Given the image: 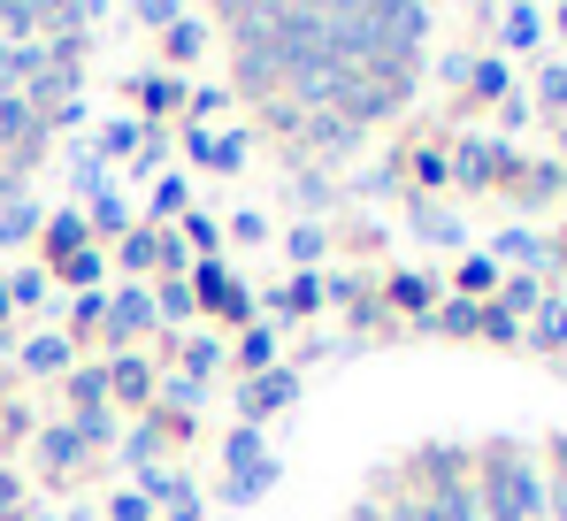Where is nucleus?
I'll list each match as a JSON object with an SVG mask.
<instances>
[{"instance_id": "f257e3e1", "label": "nucleus", "mask_w": 567, "mask_h": 521, "mask_svg": "<svg viewBox=\"0 0 567 521\" xmlns=\"http://www.w3.org/2000/svg\"><path fill=\"white\" fill-rule=\"evenodd\" d=\"M406 491H414L422 521H491L483 499H475V452L468 445H422L406 460Z\"/></svg>"}, {"instance_id": "f03ea898", "label": "nucleus", "mask_w": 567, "mask_h": 521, "mask_svg": "<svg viewBox=\"0 0 567 521\" xmlns=\"http://www.w3.org/2000/svg\"><path fill=\"white\" fill-rule=\"evenodd\" d=\"M162 330L154 315V284H115L107 292V315H100V338H93V360H115V353H138L146 338Z\"/></svg>"}, {"instance_id": "7ed1b4c3", "label": "nucleus", "mask_w": 567, "mask_h": 521, "mask_svg": "<svg viewBox=\"0 0 567 521\" xmlns=\"http://www.w3.org/2000/svg\"><path fill=\"white\" fill-rule=\"evenodd\" d=\"M192 307L199 315H215V323H261V292H246V276H230V260L215 254V260H192Z\"/></svg>"}, {"instance_id": "20e7f679", "label": "nucleus", "mask_w": 567, "mask_h": 521, "mask_svg": "<svg viewBox=\"0 0 567 521\" xmlns=\"http://www.w3.org/2000/svg\"><path fill=\"white\" fill-rule=\"evenodd\" d=\"M31 468H39L54 491H70V483L93 476V452L70 437V422H39V437H31Z\"/></svg>"}, {"instance_id": "39448f33", "label": "nucleus", "mask_w": 567, "mask_h": 521, "mask_svg": "<svg viewBox=\"0 0 567 521\" xmlns=\"http://www.w3.org/2000/svg\"><path fill=\"white\" fill-rule=\"evenodd\" d=\"M299 384H307V376H299L291 360H284V368H269V376H246V384H238V422H246V430L277 422L284 407L299 399Z\"/></svg>"}, {"instance_id": "423d86ee", "label": "nucleus", "mask_w": 567, "mask_h": 521, "mask_svg": "<svg viewBox=\"0 0 567 521\" xmlns=\"http://www.w3.org/2000/svg\"><path fill=\"white\" fill-rule=\"evenodd\" d=\"M475 23L498 31L491 54H537V47H545V8H522V0H514V8H475Z\"/></svg>"}, {"instance_id": "0eeeda50", "label": "nucleus", "mask_w": 567, "mask_h": 521, "mask_svg": "<svg viewBox=\"0 0 567 521\" xmlns=\"http://www.w3.org/2000/svg\"><path fill=\"white\" fill-rule=\"evenodd\" d=\"M154 384H162V368L146 353H115L107 360V407H131V422L154 415Z\"/></svg>"}, {"instance_id": "6e6552de", "label": "nucleus", "mask_w": 567, "mask_h": 521, "mask_svg": "<svg viewBox=\"0 0 567 521\" xmlns=\"http://www.w3.org/2000/svg\"><path fill=\"white\" fill-rule=\"evenodd\" d=\"M123 92L138 100V123H154V131H162L169 115H185V100H192V85H185V78H169V70H131Z\"/></svg>"}, {"instance_id": "1a4fd4ad", "label": "nucleus", "mask_w": 567, "mask_h": 521, "mask_svg": "<svg viewBox=\"0 0 567 521\" xmlns=\"http://www.w3.org/2000/svg\"><path fill=\"white\" fill-rule=\"evenodd\" d=\"M85 246H93V223H85V207H70V200H62V207L39 223V268L54 276L62 260H78Z\"/></svg>"}, {"instance_id": "9d476101", "label": "nucleus", "mask_w": 567, "mask_h": 521, "mask_svg": "<svg viewBox=\"0 0 567 521\" xmlns=\"http://www.w3.org/2000/svg\"><path fill=\"white\" fill-rule=\"evenodd\" d=\"M85 353L70 346V330H39V338H23V346H8V368L16 376H70Z\"/></svg>"}, {"instance_id": "9b49d317", "label": "nucleus", "mask_w": 567, "mask_h": 521, "mask_svg": "<svg viewBox=\"0 0 567 521\" xmlns=\"http://www.w3.org/2000/svg\"><path fill=\"white\" fill-rule=\"evenodd\" d=\"M437 292H445V284H437L430 268H399V276H383V307L406 315V323H430V315H437Z\"/></svg>"}, {"instance_id": "f8f14e48", "label": "nucleus", "mask_w": 567, "mask_h": 521, "mask_svg": "<svg viewBox=\"0 0 567 521\" xmlns=\"http://www.w3.org/2000/svg\"><path fill=\"white\" fill-rule=\"evenodd\" d=\"M131 491L154 507V514H177V507H199V483H192L177 460H162V468H146V476H131Z\"/></svg>"}, {"instance_id": "ddd939ff", "label": "nucleus", "mask_w": 567, "mask_h": 521, "mask_svg": "<svg viewBox=\"0 0 567 521\" xmlns=\"http://www.w3.org/2000/svg\"><path fill=\"white\" fill-rule=\"evenodd\" d=\"M399 162H406L399 176H406V192H414V200H437V192L453 184V154H445V139H422V146H406Z\"/></svg>"}, {"instance_id": "4468645a", "label": "nucleus", "mask_w": 567, "mask_h": 521, "mask_svg": "<svg viewBox=\"0 0 567 521\" xmlns=\"http://www.w3.org/2000/svg\"><path fill=\"white\" fill-rule=\"evenodd\" d=\"M107 260L123 268V284H154V276H162V231H154V223H131L123 246H115Z\"/></svg>"}, {"instance_id": "2eb2a0df", "label": "nucleus", "mask_w": 567, "mask_h": 521, "mask_svg": "<svg viewBox=\"0 0 567 521\" xmlns=\"http://www.w3.org/2000/svg\"><path fill=\"white\" fill-rule=\"evenodd\" d=\"M207 31H215V16H199V8H185L169 31H162V70L177 78V70H192L199 54H207Z\"/></svg>"}, {"instance_id": "dca6fc26", "label": "nucleus", "mask_w": 567, "mask_h": 521, "mask_svg": "<svg viewBox=\"0 0 567 521\" xmlns=\"http://www.w3.org/2000/svg\"><path fill=\"white\" fill-rule=\"evenodd\" d=\"M230 360H238V384H246V376H269V368H284L277 323H246V330L230 338Z\"/></svg>"}, {"instance_id": "f3484780", "label": "nucleus", "mask_w": 567, "mask_h": 521, "mask_svg": "<svg viewBox=\"0 0 567 521\" xmlns=\"http://www.w3.org/2000/svg\"><path fill=\"white\" fill-rule=\"evenodd\" d=\"M115 452H123V468H131V476H146V468H162V460H169V437H162L154 415H138V422H123Z\"/></svg>"}, {"instance_id": "a211bd4d", "label": "nucleus", "mask_w": 567, "mask_h": 521, "mask_svg": "<svg viewBox=\"0 0 567 521\" xmlns=\"http://www.w3.org/2000/svg\"><path fill=\"white\" fill-rule=\"evenodd\" d=\"M406 215H414V231H422L430 246H445V254H461V246H468V223H461L453 207H437V200H414V192H406Z\"/></svg>"}, {"instance_id": "6ab92c4d", "label": "nucleus", "mask_w": 567, "mask_h": 521, "mask_svg": "<svg viewBox=\"0 0 567 521\" xmlns=\"http://www.w3.org/2000/svg\"><path fill=\"white\" fill-rule=\"evenodd\" d=\"M62 399H70V415H115L107 407V360H78L62 376Z\"/></svg>"}, {"instance_id": "aec40b11", "label": "nucleus", "mask_w": 567, "mask_h": 521, "mask_svg": "<svg viewBox=\"0 0 567 521\" xmlns=\"http://www.w3.org/2000/svg\"><path fill=\"white\" fill-rule=\"evenodd\" d=\"M284 192H291V207H307V223H322V215L338 207V176H330V170H307V162L284 176Z\"/></svg>"}, {"instance_id": "412c9836", "label": "nucleus", "mask_w": 567, "mask_h": 521, "mask_svg": "<svg viewBox=\"0 0 567 521\" xmlns=\"http://www.w3.org/2000/svg\"><path fill=\"white\" fill-rule=\"evenodd\" d=\"M62 176H70V207H93L100 192H115V170L100 162L93 146H78V154L62 162Z\"/></svg>"}, {"instance_id": "4be33fe9", "label": "nucleus", "mask_w": 567, "mask_h": 521, "mask_svg": "<svg viewBox=\"0 0 567 521\" xmlns=\"http://www.w3.org/2000/svg\"><path fill=\"white\" fill-rule=\"evenodd\" d=\"M154 139V123H138V115H115V123H100V139H93V154L115 170V162H138V146Z\"/></svg>"}, {"instance_id": "5701e85b", "label": "nucleus", "mask_w": 567, "mask_h": 521, "mask_svg": "<svg viewBox=\"0 0 567 521\" xmlns=\"http://www.w3.org/2000/svg\"><path fill=\"white\" fill-rule=\"evenodd\" d=\"M322 307V276H284L261 292V315H315Z\"/></svg>"}, {"instance_id": "b1692460", "label": "nucleus", "mask_w": 567, "mask_h": 521, "mask_svg": "<svg viewBox=\"0 0 567 521\" xmlns=\"http://www.w3.org/2000/svg\"><path fill=\"white\" fill-rule=\"evenodd\" d=\"M85 223H93V246H100V254H115V246H123V231H131V200H123V192H100L93 207H85Z\"/></svg>"}, {"instance_id": "393cba45", "label": "nucleus", "mask_w": 567, "mask_h": 521, "mask_svg": "<svg viewBox=\"0 0 567 521\" xmlns=\"http://www.w3.org/2000/svg\"><path fill=\"white\" fill-rule=\"evenodd\" d=\"M284 254L299 260V276H322V260H330V223H291V231H284Z\"/></svg>"}, {"instance_id": "a878e982", "label": "nucleus", "mask_w": 567, "mask_h": 521, "mask_svg": "<svg viewBox=\"0 0 567 521\" xmlns=\"http://www.w3.org/2000/svg\"><path fill=\"white\" fill-rule=\"evenodd\" d=\"M39 223H47V207H39L31 192L8 200V207H0V254H8V246H39Z\"/></svg>"}, {"instance_id": "bb28decb", "label": "nucleus", "mask_w": 567, "mask_h": 521, "mask_svg": "<svg viewBox=\"0 0 567 521\" xmlns=\"http://www.w3.org/2000/svg\"><path fill=\"white\" fill-rule=\"evenodd\" d=\"M414 330H437V338H483V307H475V299H437V315L414 323Z\"/></svg>"}, {"instance_id": "cd10ccee", "label": "nucleus", "mask_w": 567, "mask_h": 521, "mask_svg": "<svg viewBox=\"0 0 567 521\" xmlns=\"http://www.w3.org/2000/svg\"><path fill=\"white\" fill-rule=\"evenodd\" d=\"M560 192H567V170H560V162H529V170H522V184H514V200H522V207H553Z\"/></svg>"}, {"instance_id": "c85d7f7f", "label": "nucleus", "mask_w": 567, "mask_h": 521, "mask_svg": "<svg viewBox=\"0 0 567 521\" xmlns=\"http://www.w3.org/2000/svg\"><path fill=\"white\" fill-rule=\"evenodd\" d=\"M453 299L491 307V299H498V260H491V254H468V260H461V276H453Z\"/></svg>"}, {"instance_id": "c756f323", "label": "nucleus", "mask_w": 567, "mask_h": 521, "mask_svg": "<svg viewBox=\"0 0 567 521\" xmlns=\"http://www.w3.org/2000/svg\"><path fill=\"white\" fill-rule=\"evenodd\" d=\"M107 268H115V260L100 254V246H85L78 260H62V268H54V284H70V299H78V292H107Z\"/></svg>"}, {"instance_id": "7c9ffc66", "label": "nucleus", "mask_w": 567, "mask_h": 521, "mask_svg": "<svg viewBox=\"0 0 567 521\" xmlns=\"http://www.w3.org/2000/svg\"><path fill=\"white\" fill-rule=\"evenodd\" d=\"M545 292H553V284H537V276H498V299H491V307L522 323V315H537V307H545Z\"/></svg>"}, {"instance_id": "2f4dec72", "label": "nucleus", "mask_w": 567, "mask_h": 521, "mask_svg": "<svg viewBox=\"0 0 567 521\" xmlns=\"http://www.w3.org/2000/svg\"><path fill=\"white\" fill-rule=\"evenodd\" d=\"M514 92V70H506V54H475V70H468V100H506Z\"/></svg>"}, {"instance_id": "473e14b6", "label": "nucleus", "mask_w": 567, "mask_h": 521, "mask_svg": "<svg viewBox=\"0 0 567 521\" xmlns=\"http://www.w3.org/2000/svg\"><path fill=\"white\" fill-rule=\"evenodd\" d=\"M154 315H162V330L199 323V307H192V284H185V276H162V284H154Z\"/></svg>"}, {"instance_id": "72a5a7b5", "label": "nucleus", "mask_w": 567, "mask_h": 521, "mask_svg": "<svg viewBox=\"0 0 567 521\" xmlns=\"http://www.w3.org/2000/svg\"><path fill=\"white\" fill-rule=\"evenodd\" d=\"M369 507H377V521H422L414 491H406V476H383L377 491H369Z\"/></svg>"}, {"instance_id": "f704fd0d", "label": "nucleus", "mask_w": 567, "mask_h": 521, "mask_svg": "<svg viewBox=\"0 0 567 521\" xmlns=\"http://www.w3.org/2000/svg\"><path fill=\"white\" fill-rule=\"evenodd\" d=\"M192 215V184L185 176H162V184H154V215H146V223H154V231H169V223H185Z\"/></svg>"}, {"instance_id": "c9c22d12", "label": "nucleus", "mask_w": 567, "mask_h": 521, "mask_svg": "<svg viewBox=\"0 0 567 521\" xmlns=\"http://www.w3.org/2000/svg\"><path fill=\"white\" fill-rule=\"evenodd\" d=\"M261 460H269V445H261V430H246V422H238V430L223 437V468H230V476H254Z\"/></svg>"}, {"instance_id": "e433bc0d", "label": "nucleus", "mask_w": 567, "mask_h": 521, "mask_svg": "<svg viewBox=\"0 0 567 521\" xmlns=\"http://www.w3.org/2000/svg\"><path fill=\"white\" fill-rule=\"evenodd\" d=\"M47 284H54V276H47L39 260H31V268H8V307H16V315L47 307Z\"/></svg>"}, {"instance_id": "4c0bfd02", "label": "nucleus", "mask_w": 567, "mask_h": 521, "mask_svg": "<svg viewBox=\"0 0 567 521\" xmlns=\"http://www.w3.org/2000/svg\"><path fill=\"white\" fill-rule=\"evenodd\" d=\"M277 491V460H261L254 476H223V507H254V499H269Z\"/></svg>"}, {"instance_id": "58836bf2", "label": "nucleus", "mask_w": 567, "mask_h": 521, "mask_svg": "<svg viewBox=\"0 0 567 521\" xmlns=\"http://www.w3.org/2000/svg\"><path fill=\"white\" fill-rule=\"evenodd\" d=\"M100 315H107V292H78V299H70V346L78 353L100 338Z\"/></svg>"}, {"instance_id": "ea45409f", "label": "nucleus", "mask_w": 567, "mask_h": 521, "mask_svg": "<svg viewBox=\"0 0 567 521\" xmlns=\"http://www.w3.org/2000/svg\"><path fill=\"white\" fill-rule=\"evenodd\" d=\"M529 346H537V353H560V346H567V299H560V292H545V307H537V330H529Z\"/></svg>"}, {"instance_id": "a19ab883", "label": "nucleus", "mask_w": 567, "mask_h": 521, "mask_svg": "<svg viewBox=\"0 0 567 521\" xmlns=\"http://www.w3.org/2000/svg\"><path fill=\"white\" fill-rule=\"evenodd\" d=\"M177 238L192 246V260H215V246H223V223H215L207 207H192L185 223H177Z\"/></svg>"}, {"instance_id": "79ce46f5", "label": "nucleus", "mask_w": 567, "mask_h": 521, "mask_svg": "<svg viewBox=\"0 0 567 521\" xmlns=\"http://www.w3.org/2000/svg\"><path fill=\"white\" fill-rule=\"evenodd\" d=\"M246 154H254V131H246V123H238V131H215V162H207V170L238 176V170H246Z\"/></svg>"}, {"instance_id": "37998d69", "label": "nucleus", "mask_w": 567, "mask_h": 521, "mask_svg": "<svg viewBox=\"0 0 567 521\" xmlns=\"http://www.w3.org/2000/svg\"><path fill=\"white\" fill-rule=\"evenodd\" d=\"M529 108H545V115L567 123V62H545V70H537V100H529Z\"/></svg>"}, {"instance_id": "c03bdc74", "label": "nucleus", "mask_w": 567, "mask_h": 521, "mask_svg": "<svg viewBox=\"0 0 567 521\" xmlns=\"http://www.w3.org/2000/svg\"><path fill=\"white\" fill-rule=\"evenodd\" d=\"M230 100H238L230 85H192V100H185V123H215V115H223Z\"/></svg>"}, {"instance_id": "a18cd8bd", "label": "nucleus", "mask_w": 567, "mask_h": 521, "mask_svg": "<svg viewBox=\"0 0 567 521\" xmlns=\"http://www.w3.org/2000/svg\"><path fill=\"white\" fill-rule=\"evenodd\" d=\"M123 16H131V23H146V31H169V23H177L185 8H177V0H131Z\"/></svg>"}, {"instance_id": "49530a36", "label": "nucleus", "mask_w": 567, "mask_h": 521, "mask_svg": "<svg viewBox=\"0 0 567 521\" xmlns=\"http://www.w3.org/2000/svg\"><path fill=\"white\" fill-rule=\"evenodd\" d=\"M23 437H39V415H31V407H0V452L23 445Z\"/></svg>"}, {"instance_id": "de8ad7c7", "label": "nucleus", "mask_w": 567, "mask_h": 521, "mask_svg": "<svg viewBox=\"0 0 567 521\" xmlns=\"http://www.w3.org/2000/svg\"><path fill=\"white\" fill-rule=\"evenodd\" d=\"M468 70H475V54H468V47H453V54H437V85L468 92Z\"/></svg>"}, {"instance_id": "09e8293b", "label": "nucleus", "mask_w": 567, "mask_h": 521, "mask_svg": "<svg viewBox=\"0 0 567 521\" xmlns=\"http://www.w3.org/2000/svg\"><path fill=\"white\" fill-rule=\"evenodd\" d=\"M107 521H162V514H154V507H146V499H138L131 483H123V491L107 499Z\"/></svg>"}, {"instance_id": "8fccbe9b", "label": "nucleus", "mask_w": 567, "mask_h": 521, "mask_svg": "<svg viewBox=\"0 0 567 521\" xmlns=\"http://www.w3.org/2000/svg\"><path fill=\"white\" fill-rule=\"evenodd\" d=\"M223 231H230V238H238V246H261V238H269V223H261V215H254V207H238V215H230V223H223Z\"/></svg>"}, {"instance_id": "3c124183", "label": "nucleus", "mask_w": 567, "mask_h": 521, "mask_svg": "<svg viewBox=\"0 0 567 521\" xmlns=\"http://www.w3.org/2000/svg\"><path fill=\"white\" fill-rule=\"evenodd\" d=\"M483 338H491V346H522V323L498 315V307H483Z\"/></svg>"}, {"instance_id": "603ef678", "label": "nucleus", "mask_w": 567, "mask_h": 521, "mask_svg": "<svg viewBox=\"0 0 567 521\" xmlns=\"http://www.w3.org/2000/svg\"><path fill=\"white\" fill-rule=\"evenodd\" d=\"M16 507H31V491H23V476H16V468L0 460V521L16 514Z\"/></svg>"}, {"instance_id": "864d4df0", "label": "nucleus", "mask_w": 567, "mask_h": 521, "mask_svg": "<svg viewBox=\"0 0 567 521\" xmlns=\"http://www.w3.org/2000/svg\"><path fill=\"white\" fill-rule=\"evenodd\" d=\"M522 123H529V92H506V100H498V139L522 131Z\"/></svg>"}, {"instance_id": "5fc2aeb1", "label": "nucleus", "mask_w": 567, "mask_h": 521, "mask_svg": "<svg viewBox=\"0 0 567 521\" xmlns=\"http://www.w3.org/2000/svg\"><path fill=\"white\" fill-rule=\"evenodd\" d=\"M185 154L199 162V170L215 162V131H207V123H185Z\"/></svg>"}, {"instance_id": "6e6d98bb", "label": "nucleus", "mask_w": 567, "mask_h": 521, "mask_svg": "<svg viewBox=\"0 0 567 521\" xmlns=\"http://www.w3.org/2000/svg\"><path fill=\"white\" fill-rule=\"evenodd\" d=\"M545 31H567V8H553V16H545Z\"/></svg>"}, {"instance_id": "4d7b16f0", "label": "nucleus", "mask_w": 567, "mask_h": 521, "mask_svg": "<svg viewBox=\"0 0 567 521\" xmlns=\"http://www.w3.org/2000/svg\"><path fill=\"white\" fill-rule=\"evenodd\" d=\"M8 384H16V368H8V360H0V399H8Z\"/></svg>"}, {"instance_id": "13d9d810", "label": "nucleus", "mask_w": 567, "mask_h": 521, "mask_svg": "<svg viewBox=\"0 0 567 521\" xmlns=\"http://www.w3.org/2000/svg\"><path fill=\"white\" fill-rule=\"evenodd\" d=\"M553 254H567V223H560V246H553Z\"/></svg>"}, {"instance_id": "bf43d9fd", "label": "nucleus", "mask_w": 567, "mask_h": 521, "mask_svg": "<svg viewBox=\"0 0 567 521\" xmlns=\"http://www.w3.org/2000/svg\"><path fill=\"white\" fill-rule=\"evenodd\" d=\"M560 154H567V123H560Z\"/></svg>"}]
</instances>
